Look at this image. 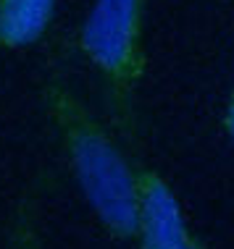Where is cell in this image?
<instances>
[{
  "label": "cell",
  "mask_w": 234,
  "mask_h": 249,
  "mask_svg": "<svg viewBox=\"0 0 234 249\" xmlns=\"http://www.w3.org/2000/svg\"><path fill=\"white\" fill-rule=\"evenodd\" d=\"M224 124H226V129H229V134L234 137V95L229 100V105H226V116H224Z\"/></svg>",
  "instance_id": "obj_6"
},
{
  "label": "cell",
  "mask_w": 234,
  "mask_h": 249,
  "mask_svg": "<svg viewBox=\"0 0 234 249\" xmlns=\"http://www.w3.org/2000/svg\"><path fill=\"white\" fill-rule=\"evenodd\" d=\"M45 110L61 137L66 160L100 226L113 239H137V171L69 87H45Z\"/></svg>",
  "instance_id": "obj_1"
},
{
  "label": "cell",
  "mask_w": 234,
  "mask_h": 249,
  "mask_svg": "<svg viewBox=\"0 0 234 249\" xmlns=\"http://www.w3.org/2000/svg\"><path fill=\"white\" fill-rule=\"evenodd\" d=\"M137 239L142 247H169L192 239L184 210L160 173L137 171Z\"/></svg>",
  "instance_id": "obj_3"
},
{
  "label": "cell",
  "mask_w": 234,
  "mask_h": 249,
  "mask_svg": "<svg viewBox=\"0 0 234 249\" xmlns=\"http://www.w3.org/2000/svg\"><path fill=\"white\" fill-rule=\"evenodd\" d=\"M139 249H205L200 241H195V239H187V241H182V244H169V247H139Z\"/></svg>",
  "instance_id": "obj_5"
},
{
  "label": "cell",
  "mask_w": 234,
  "mask_h": 249,
  "mask_svg": "<svg viewBox=\"0 0 234 249\" xmlns=\"http://www.w3.org/2000/svg\"><path fill=\"white\" fill-rule=\"evenodd\" d=\"M58 0H0V48L24 50L42 39Z\"/></svg>",
  "instance_id": "obj_4"
},
{
  "label": "cell",
  "mask_w": 234,
  "mask_h": 249,
  "mask_svg": "<svg viewBox=\"0 0 234 249\" xmlns=\"http://www.w3.org/2000/svg\"><path fill=\"white\" fill-rule=\"evenodd\" d=\"M79 50L98 71L116 110L129 118L145 73V0H92Z\"/></svg>",
  "instance_id": "obj_2"
}]
</instances>
